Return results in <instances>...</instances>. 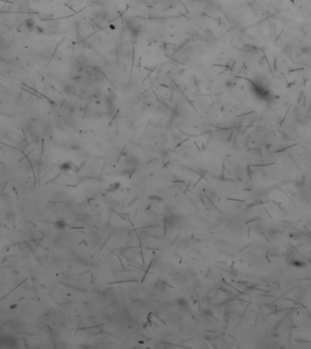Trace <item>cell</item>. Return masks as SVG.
I'll use <instances>...</instances> for the list:
<instances>
[{"instance_id":"cell-1","label":"cell","mask_w":311,"mask_h":349,"mask_svg":"<svg viewBox=\"0 0 311 349\" xmlns=\"http://www.w3.org/2000/svg\"><path fill=\"white\" fill-rule=\"evenodd\" d=\"M252 85H251V87H252L253 92L255 93V95L257 96V97H258L260 100L266 101V102H269L271 97H272V94L269 88V86L266 84H265L263 81L259 80V79H255L252 80Z\"/></svg>"},{"instance_id":"cell-2","label":"cell","mask_w":311,"mask_h":349,"mask_svg":"<svg viewBox=\"0 0 311 349\" xmlns=\"http://www.w3.org/2000/svg\"><path fill=\"white\" fill-rule=\"evenodd\" d=\"M6 219H7L8 222H13V221L15 220V214H14V212L8 211V212L6 214Z\"/></svg>"},{"instance_id":"cell-3","label":"cell","mask_w":311,"mask_h":349,"mask_svg":"<svg viewBox=\"0 0 311 349\" xmlns=\"http://www.w3.org/2000/svg\"><path fill=\"white\" fill-rule=\"evenodd\" d=\"M25 24H26V28H28V29H32V28L35 26V22H34L33 19H27V20L25 22Z\"/></svg>"},{"instance_id":"cell-4","label":"cell","mask_w":311,"mask_h":349,"mask_svg":"<svg viewBox=\"0 0 311 349\" xmlns=\"http://www.w3.org/2000/svg\"><path fill=\"white\" fill-rule=\"evenodd\" d=\"M177 304H179V307H187L188 305L187 301L186 299H184V298H180V299L177 300Z\"/></svg>"},{"instance_id":"cell-5","label":"cell","mask_w":311,"mask_h":349,"mask_svg":"<svg viewBox=\"0 0 311 349\" xmlns=\"http://www.w3.org/2000/svg\"><path fill=\"white\" fill-rule=\"evenodd\" d=\"M56 227L58 229H64L66 227V223L62 220H59L56 223Z\"/></svg>"},{"instance_id":"cell-6","label":"cell","mask_w":311,"mask_h":349,"mask_svg":"<svg viewBox=\"0 0 311 349\" xmlns=\"http://www.w3.org/2000/svg\"><path fill=\"white\" fill-rule=\"evenodd\" d=\"M119 187H120V184L115 183V184H113V185H111V187L109 188V191H116V190H117V189H119Z\"/></svg>"},{"instance_id":"cell-7","label":"cell","mask_w":311,"mask_h":349,"mask_svg":"<svg viewBox=\"0 0 311 349\" xmlns=\"http://www.w3.org/2000/svg\"><path fill=\"white\" fill-rule=\"evenodd\" d=\"M61 169H63V170H69L70 169V164H68V163L64 164L63 166H61Z\"/></svg>"},{"instance_id":"cell-8","label":"cell","mask_w":311,"mask_h":349,"mask_svg":"<svg viewBox=\"0 0 311 349\" xmlns=\"http://www.w3.org/2000/svg\"><path fill=\"white\" fill-rule=\"evenodd\" d=\"M211 313H212V312L209 311V310H205V311H204V314H205L206 315H212Z\"/></svg>"},{"instance_id":"cell-9","label":"cell","mask_w":311,"mask_h":349,"mask_svg":"<svg viewBox=\"0 0 311 349\" xmlns=\"http://www.w3.org/2000/svg\"><path fill=\"white\" fill-rule=\"evenodd\" d=\"M149 199H156V200H160V201L162 200L161 198H159V197L157 196H156V197H155V196H149Z\"/></svg>"}]
</instances>
